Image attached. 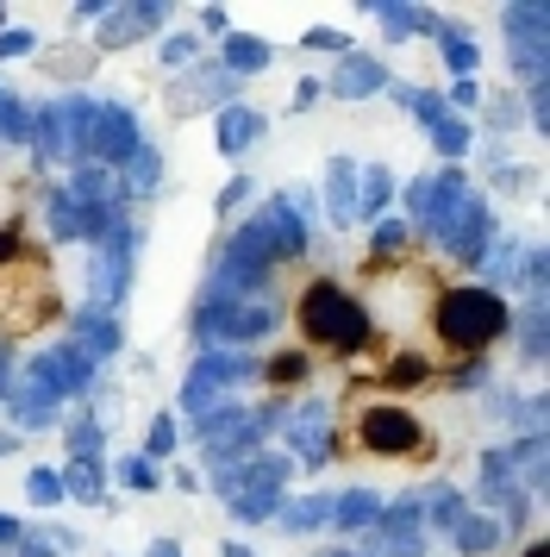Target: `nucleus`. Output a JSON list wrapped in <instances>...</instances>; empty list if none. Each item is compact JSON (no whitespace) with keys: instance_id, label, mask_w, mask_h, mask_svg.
<instances>
[{"instance_id":"nucleus-1","label":"nucleus","mask_w":550,"mask_h":557,"mask_svg":"<svg viewBox=\"0 0 550 557\" xmlns=\"http://www.w3.org/2000/svg\"><path fill=\"white\" fill-rule=\"evenodd\" d=\"M332 457H357V463H388V470H425L438 463V432L425 426V413L413 401L375 395V388H350L332 426Z\"/></svg>"},{"instance_id":"nucleus-2","label":"nucleus","mask_w":550,"mask_h":557,"mask_svg":"<svg viewBox=\"0 0 550 557\" xmlns=\"http://www.w3.org/2000/svg\"><path fill=\"white\" fill-rule=\"evenodd\" d=\"M425 332L438 338L432 351L445 357V363H482V357L513 332V307L500 301L488 282H445V288L432 295Z\"/></svg>"},{"instance_id":"nucleus-3","label":"nucleus","mask_w":550,"mask_h":557,"mask_svg":"<svg viewBox=\"0 0 550 557\" xmlns=\"http://www.w3.org/2000/svg\"><path fill=\"white\" fill-rule=\"evenodd\" d=\"M288 320L300 332V351L313 357H363L375 345V326H370V307L357 288H345L338 276H313L307 288H295V301H288Z\"/></svg>"},{"instance_id":"nucleus-4","label":"nucleus","mask_w":550,"mask_h":557,"mask_svg":"<svg viewBox=\"0 0 550 557\" xmlns=\"http://www.w3.org/2000/svg\"><path fill=\"white\" fill-rule=\"evenodd\" d=\"M138 145H145L138 120H132L120 101H95V95H88V107H82V132H75V157H82V163H100V170H120Z\"/></svg>"},{"instance_id":"nucleus-5","label":"nucleus","mask_w":550,"mask_h":557,"mask_svg":"<svg viewBox=\"0 0 550 557\" xmlns=\"http://www.w3.org/2000/svg\"><path fill=\"white\" fill-rule=\"evenodd\" d=\"M232 101H245V82L225 76L213 57H200L188 70H175L170 88H163V113L170 120H200V113H225Z\"/></svg>"},{"instance_id":"nucleus-6","label":"nucleus","mask_w":550,"mask_h":557,"mask_svg":"<svg viewBox=\"0 0 550 557\" xmlns=\"http://www.w3.org/2000/svg\"><path fill=\"white\" fill-rule=\"evenodd\" d=\"M163 20H170V7L163 0H138V7H100V20H95V45L100 57L107 51H125V45H138V38H157L163 32Z\"/></svg>"},{"instance_id":"nucleus-7","label":"nucleus","mask_w":550,"mask_h":557,"mask_svg":"<svg viewBox=\"0 0 550 557\" xmlns=\"http://www.w3.org/2000/svg\"><path fill=\"white\" fill-rule=\"evenodd\" d=\"M32 63H38V76L57 82L63 95H82V88L95 82V70H100V51L88 45V38H82V45H75V38H57V45H38Z\"/></svg>"},{"instance_id":"nucleus-8","label":"nucleus","mask_w":550,"mask_h":557,"mask_svg":"<svg viewBox=\"0 0 550 557\" xmlns=\"http://www.w3.org/2000/svg\"><path fill=\"white\" fill-rule=\"evenodd\" d=\"M388 82L395 76H388V63H382L375 51H345L338 57V70H332L320 88L332 95V101H370V95H382Z\"/></svg>"},{"instance_id":"nucleus-9","label":"nucleus","mask_w":550,"mask_h":557,"mask_svg":"<svg viewBox=\"0 0 550 557\" xmlns=\"http://www.w3.org/2000/svg\"><path fill=\"white\" fill-rule=\"evenodd\" d=\"M263 132H270V113H263V107H250V101H232L225 113H213V138H220L225 157H245Z\"/></svg>"},{"instance_id":"nucleus-10","label":"nucleus","mask_w":550,"mask_h":557,"mask_svg":"<svg viewBox=\"0 0 550 557\" xmlns=\"http://www.w3.org/2000/svg\"><path fill=\"white\" fill-rule=\"evenodd\" d=\"M325 213H332L338 232L357 226V157H345V151L325 163Z\"/></svg>"},{"instance_id":"nucleus-11","label":"nucleus","mask_w":550,"mask_h":557,"mask_svg":"<svg viewBox=\"0 0 550 557\" xmlns=\"http://www.w3.org/2000/svg\"><path fill=\"white\" fill-rule=\"evenodd\" d=\"M213 63H220L225 76L250 82V76H263V70L275 63V51L263 45V38H250V32H225V38H220V51H213Z\"/></svg>"},{"instance_id":"nucleus-12","label":"nucleus","mask_w":550,"mask_h":557,"mask_svg":"<svg viewBox=\"0 0 550 557\" xmlns=\"http://www.w3.org/2000/svg\"><path fill=\"white\" fill-rule=\"evenodd\" d=\"M482 126H475V138H513V132L525 126V101L520 88H482Z\"/></svg>"},{"instance_id":"nucleus-13","label":"nucleus","mask_w":550,"mask_h":557,"mask_svg":"<svg viewBox=\"0 0 550 557\" xmlns=\"http://www.w3.org/2000/svg\"><path fill=\"white\" fill-rule=\"evenodd\" d=\"M395 170H388V163H363V170H357V220H375V213H382V207L395 201Z\"/></svg>"},{"instance_id":"nucleus-14","label":"nucleus","mask_w":550,"mask_h":557,"mask_svg":"<svg viewBox=\"0 0 550 557\" xmlns=\"http://www.w3.org/2000/svg\"><path fill=\"white\" fill-rule=\"evenodd\" d=\"M113 176H120L125 195H157V182H163V157H157V145H138Z\"/></svg>"},{"instance_id":"nucleus-15","label":"nucleus","mask_w":550,"mask_h":557,"mask_svg":"<svg viewBox=\"0 0 550 557\" xmlns=\"http://www.w3.org/2000/svg\"><path fill=\"white\" fill-rule=\"evenodd\" d=\"M438 57H445L450 82H457V76H475V63H482V51H475L470 32H463V26H445V20H438Z\"/></svg>"},{"instance_id":"nucleus-16","label":"nucleus","mask_w":550,"mask_h":557,"mask_svg":"<svg viewBox=\"0 0 550 557\" xmlns=\"http://www.w3.org/2000/svg\"><path fill=\"white\" fill-rule=\"evenodd\" d=\"M432 151L445 157V163H463V157L475 151V120H457V113H445V120L432 126Z\"/></svg>"},{"instance_id":"nucleus-17","label":"nucleus","mask_w":550,"mask_h":557,"mask_svg":"<svg viewBox=\"0 0 550 557\" xmlns=\"http://www.w3.org/2000/svg\"><path fill=\"white\" fill-rule=\"evenodd\" d=\"M375 20L388 32V45H407V32H438L432 7H375Z\"/></svg>"},{"instance_id":"nucleus-18","label":"nucleus","mask_w":550,"mask_h":557,"mask_svg":"<svg viewBox=\"0 0 550 557\" xmlns=\"http://www.w3.org/2000/svg\"><path fill=\"white\" fill-rule=\"evenodd\" d=\"M257 370H263V382H270V388H282V395H295L300 382L313 376V357H307V351L295 345V351L270 357V363H257Z\"/></svg>"},{"instance_id":"nucleus-19","label":"nucleus","mask_w":550,"mask_h":557,"mask_svg":"<svg viewBox=\"0 0 550 557\" xmlns=\"http://www.w3.org/2000/svg\"><path fill=\"white\" fill-rule=\"evenodd\" d=\"M25 138H32V107L13 88H0V145H25Z\"/></svg>"},{"instance_id":"nucleus-20","label":"nucleus","mask_w":550,"mask_h":557,"mask_svg":"<svg viewBox=\"0 0 550 557\" xmlns=\"http://www.w3.org/2000/svg\"><path fill=\"white\" fill-rule=\"evenodd\" d=\"M200 57H207V45H200L195 32H170V38H163V45H157V63H163V70H188V63H200Z\"/></svg>"},{"instance_id":"nucleus-21","label":"nucleus","mask_w":550,"mask_h":557,"mask_svg":"<svg viewBox=\"0 0 550 557\" xmlns=\"http://www.w3.org/2000/svg\"><path fill=\"white\" fill-rule=\"evenodd\" d=\"M320 520H332V502L325 495H300V502H288L282 507V527H320Z\"/></svg>"},{"instance_id":"nucleus-22","label":"nucleus","mask_w":550,"mask_h":557,"mask_svg":"<svg viewBox=\"0 0 550 557\" xmlns=\"http://www.w3.org/2000/svg\"><path fill=\"white\" fill-rule=\"evenodd\" d=\"M63 495H75V502H107V495H100V463H75V470H63Z\"/></svg>"},{"instance_id":"nucleus-23","label":"nucleus","mask_w":550,"mask_h":557,"mask_svg":"<svg viewBox=\"0 0 550 557\" xmlns=\"http://www.w3.org/2000/svg\"><path fill=\"white\" fill-rule=\"evenodd\" d=\"M332 513H338V527H370V520H382V502L375 495H345V502H332Z\"/></svg>"},{"instance_id":"nucleus-24","label":"nucleus","mask_w":550,"mask_h":557,"mask_svg":"<svg viewBox=\"0 0 550 557\" xmlns=\"http://www.w3.org/2000/svg\"><path fill=\"white\" fill-rule=\"evenodd\" d=\"M438 95H445V107L457 113V120H470L475 107H482V82H475V76H457L450 88H438Z\"/></svg>"},{"instance_id":"nucleus-25","label":"nucleus","mask_w":550,"mask_h":557,"mask_svg":"<svg viewBox=\"0 0 550 557\" xmlns=\"http://www.w3.org/2000/svg\"><path fill=\"white\" fill-rule=\"evenodd\" d=\"M300 51H325V57H345L350 51V38L338 26H313L307 38H300Z\"/></svg>"},{"instance_id":"nucleus-26","label":"nucleus","mask_w":550,"mask_h":557,"mask_svg":"<svg viewBox=\"0 0 550 557\" xmlns=\"http://www.w3.org/2000/svg\"><path fill=\"white\" fill-rule=\"evenodd\" d=\"M32 51H38V32L0 26V63H13V57H32Z\"/></svg>"},{"instance_id":"nucleus-27","label":"nucleus","mask_w":550,"mask_h":557,"mask_svg":"<svg viewBox=\"0 0 550 557\" xmlns=\"http://www.w3.org/2000/svg\"><path fill=\"white\" fill-rule=\"evenodd\" d=\"M120 482H125V488H157V482H163V470H157L150 457H125V463H120Z\"/></svg>"},{"instance_id":"nucleus-28","label":"nucleus","mask_w":550,"mask_h":557,"mask_svg":"<svg viewBox=\"0 0 550 557\" xmlns=\"http://www.w3.org/2000/svg\"><path fill=\"white\" fill-rule=\"evenodd\" d=\"M70 451H75V463H95V451H100V426L95 420H75L70 426Z\"/></svg>"},{"instance_id":"nucleus-29","label":"nucleus","mask_w":550,"mask_h":557,"mask_svg":"<svg viewBox=\"0 0 550 557\" xmlns=\"http://www.w3.org/2000/svg\"><path fill=\"white\" fill-rule=\"evenodd\" d=\"M25 495H32L38 507L63 502V476H57V470H32V482H25Z\"/></svg>"},{"instance_id":"nucleus-30","label":"nucleus","mask_w":550,"mask_h":557,"mask_svg":"<svg viewBox=\"0 0 550 557\" xmlns=\"http://www.w3.org/2000/svg\"><path fill=\"white\" fill-rule=\"evenodd\" d=\"M532 182H538L532 163H507V170L495 176V188H500V195H532Z\"/></svg>"},{"instance_id":"nucleus-31","label":"nucleus","mask_w":550,"mask_h":557,"mask_svg":"<svg viewBox=\"0 0 550 557\" xmlns=\"http://www.w3.org/2000/svg\"><path fill=\"white\" fill-rule=\"evenodd\" d=\"M170 451H175V420L157 413V420H150V438H145V457H170Z\"/></svg>"},{"instance_id":"nucleus-32","label":"nucleus","mask_w":550,"mask_h":557,"mask_svg":"<svg viewBox=\"0 0 550 557\" xmlns=\"http://www.w3.org/2000/svg\"><path fill=\"white\" fill-rule=\"evenodd\" d=\"M232 32V20H225V7H200V20H195V38L207 45V38H225Z\"/></svg>"},{"instance_id":"nucleus-33","label":"nucleus","mask_w":550,"mask_h":557,"mask_svg":"<svg viewBox=\"0 0 550 557\" xmlns=\"http://www.w3.org/2000/svg\"><path fill=\"white\" fill-rule=\"evenodd\" d=\"M250 195H257V182H250V176H232V182L220 188V213H232V207H245Z\"/></svg>"},{"instance_id":"nucleus-34","label":"nucleus","mask_w":550,"mask_h":557,"mask_svg":"<svg viewBox=\"0 0 550 557\" xmlns=\"http://www.w3.org/2000/svg\"><path fill=\"white\" fill-rule=\"evenodd\" d=\"M320 101H325L320 76H300V82H295V113H307V107H320Z\"/></svg>"},{"instance_id":"nucleus-35","label":"nucleus","mask_w":550,"mask_h":557,"mask_svg":"<svg viewBox=\"0 0 550 557\" xmlns=\"http://www.w3.org/2000/svg\"><path fill=\"white\" fill-rule=\"evenodd\" d=\"M150 557H182V552H175L170 539H157V545H150Z\"/></svg>"},{"instance_id":"nucleus-36","label":"nucleus","mask_w":550,"mask_h":557,"mask_svg":"<svg viewBox=\"0 0 550 557\" xmlns=\"http://www.w3.org/2000/svg\"><path fill=\"white\" fill-rule=\"evenodd\" d=\"M7 451H20V438H13V432H0V457Z\"/></svg>"},{"instance_id":"nucleus-37","label":"nucleus","mask_w":550,"mask_h":557,"mask_svg":"<svg viewBox=\"0 0 550 557\" xmlns=\"http://www.w3.org/2000/svg\"><path fill=\"white\" fill-rule=\"evenodd\" d=\"M525 557H545V545H525Z\"/></svg>"},{"instance_id":"nucleus-38","label":"nucleus","mask_w":550,"mask_h":557,"mask_svg":"<svg viewBox=\"0 0 550 557\" xmlns=\"http://www.w3.org/2000/svg\"><path fill=\"white\" fill-rule=\"evenodd\" d=\"M232 557H250V552H245V545H232Z\"/></svg>"},{"instance_id":"nucleus-39","label":"nucleus","mask_w":550,"mask_h":557,"mask_svg":"<svg viewBox=\"0 0 550 557\" xmlns=\"http://www.w3.org/2000/svg\"><path fill=\"white\" fill-rule=\"evenodd\" d=\"M0 26H7V13H0Z\"/></svg>"}]
</instances>
